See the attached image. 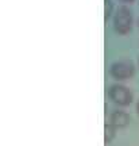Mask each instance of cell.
<instances>
[{
  "label": "cell",
  "instance_id": "obj_1",
  "mask_svg": "<svg viewBox=\"0 0 139 146\" xmlns=\"http://www.w3.org/2000/svg\"><path fill=\"white\" fill-rule=\"evenodd\" d=\"M113 27H115V31L119 33L120 35H126L131 31V27H132V12L128 7L122 5L119 7L116 11V15L113 19Z\"/></svg>",
  "mask_w": 139,
  "mask_h": 146
},
{
  "label": "cell",
  "instance_id": "obj_2",
  "mask_svg": "<svg viewBox=\"0 0 139 146\" xmlns=\"http://www.w3.org/2000/svg\"><path fill=\"white\" fill-rule=\"evenodd\" d=\"M111 74L116 80H126L134 74V64L128 60L118 61L111 65Z\"/></svg>",
  "mask_w": 139,
  "mask_h": 146
},
{
  "label": "cell",
  "instance_id": "obj_3",
  "mask_svg": "<svg viewBox=\"0 0 139 146\" xmlns=\"http://www.w3.org/2000/svg\"><path fill=\"white\" fill-rule=\"evenodd\" d=\"M109 96L119 106H128L132 102V94L130 92V89L119 84L109 88Z\"/></svg>",
  "mask_w": 139,
  "mask_h": 146
},
{
  "label": "cell",
  "instance_id": "obj_4",
  "mask_svg": "<svg viewBox=\"0 0 139 146\" xmlns=\"http://www.w3.org/2000/svg\"><path fill=\"white\" fill-rule=\"evenodd\" d=\"M130 122V116L124 111H113L111 115V123L115 127H124Z\"/></svg>",
  "mask_w": 139,
  "mask_h": 146
},
{
  "label": "cell",
  "instance_id": "obj_5",
  "mask_svg": "<svg viewBox=\"0 0 139 146\" xmlns=\"http://www.w3.org/2000/svg\"><path fill=\"white\" fill-rule=\"evenodd\" d=\"M104 131H105V134H104V141H105V143H108V142L113 138V135H115V126H113L112 123H107L105 127H104Z\"/></svg>",
  "mask_w": 139,
  "mask_h": 146
},
{
  "label": "cell",
  "instance_id": "obj_6",
  "mask_svg": "<svg viewBox=\"0 0 139 146\" xmlns=\"http://www.w3.org/2000/svg\"><path fill=\"white\" fill-rule=\"evenodd\" d=\"M104 3H105V5H104V14H105V21L109 18V15H111V12H112V3H111V0H104Z\"/></svg>",
  "mask_w": 139,
  "mask_h": 146
},
{
  "label": "cell",
  "instance_id": "obj_7",
  "mask_svg": "<svg viewBox=\"0 0 139 146\" xmlns=\"http://www.w3.org/2000/svg\"><path fill=\"white\" fill-rule=\"evenodd\" d=\"M120 1H124V3H130V4H131V3H134V0H120Z\"/></svg>",
  "mask_w": 139,
  "mask_h": 146
},
{
  "label": "cell",
  "instance_id": "obj_8",
  "mask_svg": "<svg viewBox=\"0 0 139 146\" xmlns=\"http://www.w3.org/2000/svg\"><path fill=\"white\" fill-rule=\"evenodd\" d=\"M136 111H138V114H139V102H138V106H136Z\"/></svg>",
  "mask_w": 139,
  "mask_h": 146
},
{
  "label": "cell",
  "instance_id": "obj_9",
  "mask_svg": "<svg viewBox=\"0 0 139 146\" xmlns=\"http://www.w3.org/2000/svg\"><path fill=\"white\" fill-rule=\"evenodd\" d=\"M138 26H139V19H138Z\"/></svg>",
  "mask_w": 139,
  "mask_h": 146
},
{
  "label": "cell",
  "instance_id": "obj_10",
  "mask_svg": "<svg viewBox=\"0 0 139 146\" xmlns=\"http://www.w3.org/2000/svg\"><path fill=\"white\" fill-rule=\"evenodd\" d=\"M138 62H139V60H138Z\"/></svg>",
  "mask_w": 139,
  "mask_h": 146
}]
</instances>
